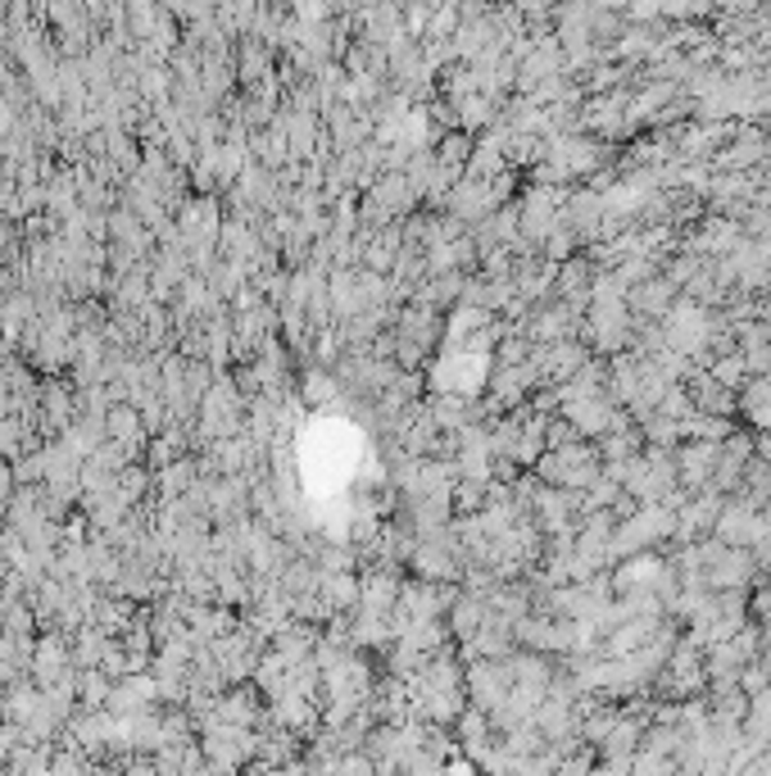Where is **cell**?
<instances>
[{"label": "cell", "mask_w": 771, "mask_h": 776, "mask_svg": "<svg viewBox=\"0 0 771 776\" xmlns=\"http://www.w3.org/2000/svg\"><path fill=\"white\" fill-rule=\"evenodd\" d=\"M535 477L549 490H568V496H585L590 486L604 477V459L595 446H563V450H545V459L535 463Z\"/></svg>", "instance_id": "1"}, {"label": "cell", "mask_w": 771, "mask_h": 776, "mask_svg": "<svg viewBox=\"0 0 771 776\" xmlns=\"http://www.w3.org/2000/svg\"><path fill=\"white\" fill-rule=\"evenodd\" d=\"M681 296H677V287L667 281L662 273L658 277H649V281H640V287L627 296V304H631V318H640V323H658V318H667L672 314V304H677Z\"/></svg>", "instance_id": "2"}, {"label": "cell", "mask_w": 771, "mask_h": 776, "mask_svg": "<svg viewBox=\"0 0 771 776\" xmlns=\"http://www.w3.org/2000/svg\"><path fill=\"white\" fill-rule=\"evenodd\" d=\"M105 441L118 446V450H127V454H137L146 446V423H141L137 404H114L105 413Z\"/></svg>", "instance_id": "3"}, {"label": "cell", "mask_w": 771, "mask_h": 776, "mask_svg": "<svg viewBox=\"0 0 771 776\" xmlns=\"http://www.w3.org/2000/svg\"><path fill=\"white\" fill-rule=\"evenodd\" d=\"M735 400H740V413L749 418V427L771 436V377H749Z\"/></svg>", "instance_id": "4"}, {"label": "cell", "mask_w": 771, "mask_h": 776, "mask_svg": "<svg viewBox=\"0 0 771 776\" xmlns=\"http://www.w3.org/2000/svg\"><path fill=\"white\" fill-rule=\"evenodd\" d=\"M23 454H33V423H23V418H10L0 423V459H10L18 463Z\"/></svg>", "instance_id": "5"}, {"label": "cell", "mask_w": 771, "mask_h": 776, "mask_svg": "<svg viewBox=\"0 0 771 776\" xmlns=\"http://www.w3.org/2000/svg\"><path fill=\"white\" fill-rule=\"evenodd\" d=\"M195 486H200V477H195V463L191 459H177V463H168V468H160L164 500H182V496H191Z\"/></svg>", "instance_id": "6"}, {"label": "cell", "mask_w": 771, "mask_h": 776, "mask_svg": "<svg viewBox=\"0 0 771 776\" xmlns=\"http://www.w3.org/2000/svg\"><path fill=\"white\" fill-rule=\"evenodd\" d=\"M304 400H308V404H331V400H341V381H337V373H327V368L304 373Z\"/></svg>", "instance_id": "7"}]
</instances>
